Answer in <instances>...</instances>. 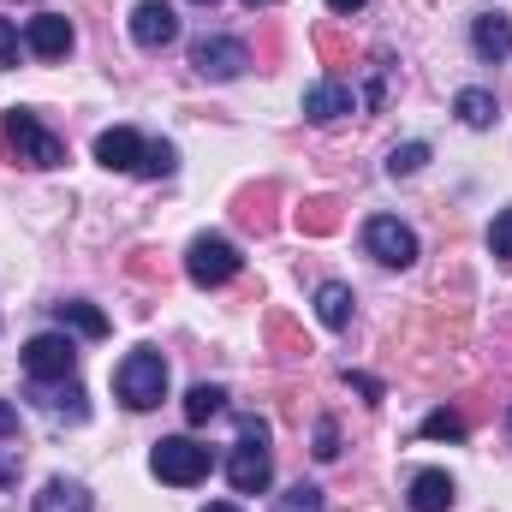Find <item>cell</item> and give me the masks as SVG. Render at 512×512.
Listing matches in <instances>:
<instances>
[{
  "mask_svg": "<svg viewBox=\"0 0 512 512\" xmlns=\"http://www.w3.org/2000/svg\"><path fill=\"white\" fill-rule=\"evenodd\" d=\"M54 322H60V328H72V334H84V340H102V334H108V316H102L96 304H84V298L54 304Z\"/></svg>",
  "mask_w": 512,
  "mask_h": 512,
  "instance_id": "16",
  "label": "cell"
},
{
  "mask_svg": "<svg viewBox=\"0 0 512 512\" xmlns=\"http://www.w3.org/2000/svg\"><path fill=\"white\" fill-rule=\"evenodd\" d=\"M310 453H316L322 465H328V459H340V429H334V417H322V423H316V447H310Z\"/></svg>",
  "mask_w": 512,
  "mask_h": 512,
  "instance_id": "26",
  "label": "cell"
},
{
  "mask_svg": "<svg viewBox=\"0 0 512 512\" xmlns=\"http://www.w3.org/2000/svg\"><path fill=\"white\" fill-rule=\"evenodd\" d=\"M423 161H429V143H399V149L387 155V173H393V179H411Z\"/></svg>",
  "mask_w": 512,
  "mask_h": 512,
  "instance_id": "22",
  "label": "cell"
},
{
  "mask_svg": "<svg viewBox=\"0 0 512 512\" xmlns=\"http://www.w3.org/2000/svg\"><path fill=\"white\" fill-rule=\"evenodd\" d=\"M280 507L286 512H322V489H316V483H292V489L280 495Z\"/></svg>",
  "mask_w": 512,
  "mask_h": 512,
  "instance_id": "25",
  "label": "cell"
},
{
  "mask_svg": "<svg viewBox=\"0 0 512 512\" xmlns=\"http://www.w3.org/2000/svg\"><path fill=\"white\" fill-rule=\"evenodd\" d=\"M36 399H42V411H54V417H60V411H66V417H72V423H78V417H84V387L72 382V376H66V382H36Z\"/></svg>",
  "mask_w": 512,
  "mask_h": 512,
  "instance_id": "19",
  "label": "cell"
},
{
  "mask_svg": "<svg viewBox=\"0 0 512 512\" xmlns=\"http://www.w3.org/2000/svg\"><path fill=\"white\" fill-rule=\"evenodd\" d=\"M364 251L382 268H411L417 262V233L405 221H393V215H376V221H364Z\"/></svg>",
  "mask_w": 512,
  "mask_h": 512,
  "instance_id": "7",
  "label": "cell"
},
{
  "mask_svg": "<svg viewBox=\"0 0 512 512\" xmlns=\"http://www.w3.org/2000/svg\"><path fill=\"white\" fill-rule=\"evenodd\" d=\"M507 423H512V411H507Z\"/></svg>",
  "mask_w": 512,
  "mask_h": 512,
  "instance_id": "34",
  "label": "cell"
},
{
  "mask_svg": "<svg viewBox=\"0 0 512 512\" xmlns=\"http://www.w3.org/2000/svg\"><path fill=\"white\" fill-rule=\"evenodd\" d=\"M346 382L358 387V393H364L370 405H382V382H376V376H364V370H346Z\"/></svg>",
  "mask_w": 512,
  "mask_h": 512,
  "instance_id": "28",
  "label": "cell"
},
{
  "mask_svg": "<svg viewBox=\"0 0 512 512\" xmlns=\"http://www.w3.org/2000/svg\"><path fill=\"white\" fill-rule=\"evenodd\" d=\"M197 6H215V0H197Z\"/></svg>",
  "mask_w": 512,
  "mask_h": 512,
  "instance_id": "33",
  "label": "cell"
},
{
  "mask_svg": "<svg viewBox=\"0 0 512 512\" xmlns=\"http://www.w3.org/2000/svg\"><path fill=\"white\" fill-rule=\"evenodd\" d=\"M471 48H477V60H507L512 54V18L507 12H477L471 18Z\"/></svg>",
  "mask_w": 512,
  "mask_h": 512,
  "instance_id": "12",
  "label": "cell"
},
{
  "mask_svg": "<svg viewBox=\"0 0 512 512\" xmlns=\"http://www.w3.org/2000/svg\"><path fill=\"white\" fill-rule=\"evenodd\" d=\"M149 471H155L161 483H173V489H191V483L209 477V447H197L191 435H167V441H155Z\"/></svg>",
  "mask_w": 512,
  "mask_h": 512,
  "instance_id": "4",
  "label": "cell"
},
{
  "mask_svg": "<svg viewBox=\"0 0 512 512\" xmlns=\"http://www.w3.org/2000/svg\"><path fill=\"white\" fill-rule=\"evenodd\" d=\"M12 60H18V24L0 18V66H12Z\"/></svg>",
  "mask_w": 512,
  "mask_h": 512,
  "instance_id": "27",
  "label": "cell"
},
{
  "mask_svg": "<svg viewBox=\"0 0 512 512\" xmlns=\"http://www.w3.org/2000/svg\"><path fill=\"white\" fill-rule=\"evenodd\" d=\"M221 411H227V393L215 382H197L185 393V417H191V423H209V417H221Z\"/></svg>",
  "mask_w": 512,
  "mask_h": 512,
  "instance_id": "20",
  "label": "cell"
},
{
  "mask_svg": "<svg viewBox=\"0 0 512 512\" xmlns=\"http://www.w3.org/2000/svg\"><path fill=\"white\" fill-rule=\"evenodd\" d=\"M24 48H30L36 60H60V54L72 48V18H60V12H36V18L24 24Z\"/></svg>",
  "mask_w": 512,
  "mask_h": 512,
  "instance_id": "10",
  "label": "cell"
},
{
  "mask_svg": "<svg viewBox=\"0 0 512 512\" xmlns=\"http://www.w3.org/2000/svg\"><path fill=\"white\" fill-rule=\"evenodd\" d=\"M227 483H233L239 495H262V489L274 483L268 423H262V417H245V423H239V447H233V459H227Z\"/></svg>",
  "mask_w": 512,
  "mask_h": 512,
  "instance_id": "1",
  "label": "cell"
},
{
  "mask_svg": "<svg viewBox=\"0 0 512 512\" xmlns=\"http://www.w3.org/2000/svg\"><path fill=\"white\" fill-rule=\"evenodd\" d=\"M370 0H328V12H340V18H352V12H364Z\"/></svg>",
  "mask_w": 512,
  "mask_h": 512,
  "instance_id": "30",
  "label": "cell"
},
{
  "mask_svg": "<svg viewBox=\"0 0 512 512\" xmlns=\"http://www.w3.org/2000/svg\"><path fill=\"white\" fill-rule=\"evenodd\" d=\"M489 256H495L501 268H512V209H501L495 227H489Z\"/></svg>",
  "mask_w": 512,
  "mask_h": 512,
  "instance_id": "24",
  "label": "cell"
},
{
  "mask_svg": "<svg viewBox=\"0 0 512 512\" xmlns=\"http://www.w3.org/2000/svg\"><path fill=\"white\" fill-rule=\"evenodd\" d=\"M316 316H322V328H352V286H340V280L316 286Z\"/></svg>",
  "mask_w": 512,
  "mask_h": 512,
  "instance_id": "18",
  "label": "cell"
},
{
  "mask_svg": "<svg viewBox=\"0 0 512 512\" xmlns=\"http://www.w3.org/2000/svg\"><path fill=\"white\" fill-rule=\"evenodd\" d=\"M423 435H429V441H459V435H465V417L441 405V411H429V417H423Z\"/></svg>",
  "mask_w": 512,
  "mask_h": 512,
  "instance_id": "23",
  "label": "cell"
},
{
  "mask_svg": "<svg viewBox=\"0 0 512 512\" xmlns=\"http://www.w3.org/2000/svg\"><path fill=\"white\" fill-rule=\"evenodd\" d=\"M6 435H18V405H12V399H0V441H6Z\"/></svg>",
  "mask_w": 512,
  "mask_h": 512,
  "instance_id": "29",
  "label": "cell"
},
{
  "mask_svg": "<svg viewBox=\"0 0 512 512\" xmlns=\"http://www.w3.org/2000/svg\"><path fill=\"white\" fill-rule=\"evenodd\" d=\"M114 387H120V399H126L131 411H155L161 399H167V364H161V352H126L120 358V370H114Z\"/></svg>",
  "mask_w": 512,
  "mask_h": 512,
  "instance_id": "3",
  "label": "cell"
},
{
  "mask_svg": "<svg viewBox=\"0 0 512 512\" xmlns=\"http://www.w3.org/2000/svg\"><path fill=\"white\" fill-rule=\"evenodd\" d=\"M0 131H6V149H12L24 167H60V161H66V143L42 126L30 108H6Z\"/></svg>",
  "mask_w": 512,
  "mask_h": 512,
  "instance_id": "2",
  "label": "cell"
},
{
  "mask_svg": "<svg viewBox=\"0 0 512 512\" xmlns=\"http://www.w3.org/2000/svg\"><path fill=\"white\" fill-rule=\"evenodd\" d=\"M131 42H137V48H167V42H179V12H173L167 0H137V12H131Z\"/></svg>",
  "mask_w": 512,
  "mask_h": 512,
  "instance_id": "9",
  "label": "cell"
},
{
  "mask_svg": "<svg viewBox=\"0 0 512 512\" xmlns=\"http://www.w3.org/2000/svg\"><path fill=\"white\" fill-rule=\"evenodd\" d=\"M191 66H197V78L227 84V78H239L251 66V48L239 36H203V42H191Z\"/></svg>",
  "mask_w": 512,
  "mask_h": 512,
  "instance_id": "8",
  "label": "cell"
},
{
  "mask_svg": "<svg viewBox=\"0 0 512 512\" xmlns=\"http://www.w3.org/2000/svg\"><path fill=\"white\" fill-rule=\"evenodd\" d=\"M239 245L233 239H221V233H203V239H191V251H185V274L197 280V286H227L233 274H239Z\"/></svg>",
  "mask_w": 512,
  "mask_h": 512,
  "instance_id": "5",
  "label": "cell"
},
{
  "mask_svg": "<svg viewBox=\"0 0 512 512\" xmlns=\"http://www.w3.org/2000/svg\"><path fill=\"white\" fill-rule=\"evenodd\" d=\"M173 167H179V149H173V143H143V167H137V173H149V179H167Z\"/></svg>",
  "mask_w": 512,
  "mask_h": 512,
  "instance_id": "21",
  "label": "cell"
},
{
  "mask_svg": "<svg viewBox=\"0 0 512 512\" xmlns=\"http://www.w3.org/2000/svg\"><path fill=\"white\" fill-rule=\"evenodd\" d=\"M36 512H96V501H90V489H84V483H72V477H54V483H42Z\"/></svg>",
  "mask_w": 512,
  "mask_h": 512,
  "instance_id": "15",
  "label": "cell"
},
{
  "mask_svg": "<svg viewBox=\"0 0 512 512\" xmlns=\"http://www.w3.org/2000/svg\"><path fill=\"white\" fill-rule=\"evenodd\" d=\"M245 6H268V0H245Z\"/></svg>",
  "mask_w": 512,
  "mask_h": 512,
  "instance_id": "32",
  "label": "cell"
},
{
  "mask_svg": "<svg viewBox=\"0 0 512 512\" xmlns=\"http://www.w3.org/2000/svg\"><path fill=\"white\" fill-rule=\"evenodd\" d=\"M358 108V96L346 90V84H334V78H316L310 90H304V114L310 120H346Z\"/></svg>",
  "mask_w": 512,
  "mask_h": 512,
  "instance_id": "13",
  "label": "cell"
},
{
  "mask_svg": "<svg viewBox=\"0 0 512 512\" xmlns=\"http://www.w3.org/2000/svg\"><path fill=\"white\" fill-rule=\"evenodd\" d=\"M96 161H102L108 173H137V167H143V137L131 126L102 131V137H96Z\"/></svg>",
  "mask_w": 512,
  "mask_h": 512,
  "instance_id": "11",
  "label": "cell"
},
{
  "mask_svg": "<svg viewBox=\"0 0 512 512\" xmlns=\"http://www.w3.org/2000/svg\"><path fill=\"white\" fill-rule=\"evenodd\" d=\"M24 370H30V382H66V376L78 370V346H72V334L60 328V334H36V340H24Z\"/></svg>",
  "mask_w": 512,
  "mask_h": 512,
  "instance_id": "6",
  "label": "cell"
},
{
  "mask_svg": "<svg viewBox=\"0 0 512 512\" xmlns=\"http://www.w3.org/2000/svg\"><path fill=\"white\" fill-rule=\"evenodd\" d=\"M203 512H239V507L233 501H215V507H203Z\"/></svg>",
  "mask_w": 512,
  "mask_h": 512,
  "instance_id": "31",
  "label": "cell"
},
{
  "mask_svg": "<svg viewBox=\"0 0 512 512\" xmlns=\"http://www.w3.org/2000/svg\"><path fill=\"white\" fill-rule=\"evenodd\" d=\"M453 495H459V489H453L447 471H417V477H411V512H447Z\"/></svg>",
  "mask_w": 512,
  "mask_h": 512,
  "instance_id": "14",
  "label": "cell"
},
{
  "mask_svg": "<svg viewBox=\"0 0 512 512\" xmlns=\"http://www.w3.org/2000/svg\"><path fill=\"white\" fill-rule=\"evenodd\" d=\"M453 114H459V120H465L471 131H489L495 120H501V108H495V96H489V90H477V84L453 96Z\"/></svg>",
  "mask_w": 512,
  "mask_h": 512,
  "instance_id": "17",
  "label": "cell"
}]
</instances>
